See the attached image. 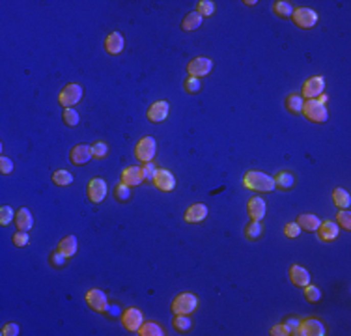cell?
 Masks as SVG:
<instances>
[{
  "mask_svg": "<svg viewBox=\"0 0 351 336\" xmlns=\"http://www.w3.org/2000/svg\"><path fill=\"white\" fill-rule=\"evenodd\" d=\"M144 323V316L138 308H125L124 314H122V325L131 332H136L141 329V325Z\"/></svg>",
  "mask_w": 351,
  "mask_h": 336,
  "instance_id": "cell-10",
  "label": "cell"
},
{
  "mask_svg": "<svg viewBox=\"0 0 351 336\" xmlns=\"http://www.w3.org/2000/svg\"><path fill=\"white\" fill-rule=\"evenodd\" d=\"M336 224L344 230H351V213L347 209H338L336 213Z\"/></svg>",
  "mask_w": 351,
  "mask_h": 336,
  "instance_id": "cell-38",
  "label": "cell"
},
{
  "mask_svg": "<svg viewBox=\"0 0 351 336\" xmlns=\"http://www.w3.org/2000/svg\"><path fill=\"white\" fill-rule=\"evenodd\" d=\"M84 301L93 312H99V314H105L108 308V301H107V295L105 292H101L99 287H92L88 290L86 295H84Z\"/></svg>",
  "mask_w": 351,
  "mask_h": 336,
  "instance_id": "cell-6",
  "label": "cell"
},
{
  "mask_svg": "<svg viewBox=\"0 0 351 336\" xmlns=\"http://www.w3.org/2000/svg\"><path fill=\"white\" fill-rule=\"evenodd\" d=\"M318 237L319 241H335L336 237H338V233H340V226L335 223V221H325V223H321L318 226Z\"/></svg>",
  "mask_w": 351,
  "mask_h": 336,
  "instance_id": "cell-16",
  "label": "cell"
},
{
  "mask_svg": "<svg viewBox=\"0 0 351 336\" xmlns=\"http://www.w3.org/2000/svg\"><path fill=\"white\" fill-rule=\"evenodd\" d=\"M297 224L301 230H307V232H316L318 230V226L321 224V221H319V217H316V215H312V213H301L297 217Z\"/></svg>",
  "mask_w": 351,
  "mask_h": 336,
  "instance_id": "cell-24",
  "label": "cell"
},
{
  "mask_svg": "<svg viewBox=\"0 0 351 336\" xmlns=\"http://www.w3.org/2000/svg\"><path fill=\"white\" fill-rule=\"evenodd\" d=\"M0 172L2 174H11L13 172V163H11V159L8 157H0Z\"/></svg>",
  "mask_w": 351,
  "mask_h": 336,
  "instance_id": "cell-46",
  "label": "cell"
},
{
  "mask_svg": "<svg viewBox=\"0 0 351 336\" xmlns=\"http://www.w3.org/2000/svg\"><path fill=\"white\" fill-rule=\"evenodd\" d=\"M81 99H82V88H81V84H75V82L67 84V86L58 93V103L62 105V107H65V109H73Z\"/></svg>",
  "mask_w": 351,
  "mask_h": 336,
  "instance_id": "cell-5",
  "label": "cell"
},
{
  "mask_svg": "<svg viewBox=\"0 0 351 336\" xmlns=\"http://www.w3.org/2000/svg\"><path fill=\"white\" fill-rule=\"evenodd\" d=\"M323 90H325V79L321 75H316L305 81L301 95L307 99H318L323 93Z\"/></svg>",
  "mask_w": 351,
  "mask_h": 336,
  "instance_id": "cell-8",
  "label": "cell"
},
{
  "mask_svg": "<svg viewBox=\"0 0 351 336\" xmlns=\"http://www.w3.org/2000/svg\"><path fill=\"white\" fill-rule=\"evenodd\" d=\"M28 243H30L28 232H22V230H19V232L13 233V245H15V247H27Z\"/></svg>",
  "mask_w": 351,
  "mask_h": 336,
  "instance_id": "cell-43",
  "label": "cell"
},
{
  "mask_svg": "<svg viewBox=\"0 0 351 336\" xmlns=\"http://www.w3.org/2000/svg\"><path fill=\"white\" fill-rule=\"evenodd\" d=\"M65 261H67V256L62 254L60 250H54L53 254H51V266H53V267H62V266H65Z\"/></svg>",
  "mask_w": 351,
  "mask_h": 336,
  "instance_id": "cell-45",
  "label": "cell"
},
{
  "mask_svg": "<svg viewBox=\"0 0 351 336\" xmlns=\"http://www.w3.org/2000/svg\"><path fill=\"white\" fill-rule=\"evenodd\" d=\"M271 334L273 336H288L290 334V331H288V327L284 325V323H280V325H275L273 329H271Z\"/></svg>",
  "mask_w": 351,
  "mask_h": 336,
  "instance_id": "cell-49",
  "label": "cell"
},
{
  "mask_svg": "<svg viewBox=\"0 0 351 336\" xmlns=\"http://www.w3.org/2000/svg\"><path fill=\"white\" fill-rule=\"evenodd\" d=\"M138 334L141 336H162L165 334V331H162L157 323H153V321H146V323H142L141 325Z\"/></svg>",
  "mask_w": 351,
  "mask_h": 336,
  "instance_id": "cell-32",
  "label": "cell"
},
{
  "mask_svg": "<svg viewBox=\"0 0 351 336\" xmlns=\"http://www.w3.org/2000/svg\"><path fill=\"white\" fill-rule=\"evenodd\" d=\"M207 213H209V209H207L205 204H193V206L185 211L183 219L187 223H202V221L207 217Z\"/></svg>",
  "mask_w": 351,
  "mask_h": 336,
  "instance_id": "cell-20",
  "label": "cell"
},
{
  "mask_svg": "<svg viewBox=\"0 0 351 336\" xmlns=\"http://www.w3.org/2000/svg\"><path fill=\"white\" fill-rule=\"evenodd\" d=\"M299 323H301V321H299L297 318H286V321H284V325L288 327V331H290V334H295V332H297Z\"/></svg>",
  "mask_w": 351,
  "mask_h": 336,
  "instance_id": "cell-47",
  "label": "cell"
},
{
  "mask_svg": "<svg viewBox=\"0 0 351 336\" xmlns=\"http://www.w3.org/2000/svg\"><path fill=\"white\" fill-rule=\"evenodd\" d=\"M144 181L142 178V170L141 166H125L124 172H122V183L129 185V187H138V185Z\"/></svg>",
  "mask_w": 351,
  "mask_h": 336,
  "instance_id": "cell-18",
  "label": "cell"
},
{
  "mask_svg": "<svg viewBox=\"0 0 351 336\" xmlns=\"http://www.w3.org/2000/svg\"><path fill=\"white\" fill-rule=\"evenodd\" d=\"M107 193H108L107 181H105L103 178H93V179L88 181L86 195L93 204H101V202L107 198Z\"/></svg>",
  "mask_w": 351,
  "mask_h": 336,
  "instance_id": "cell-7",
  "label": "cell"
},
{
  "mask_svg": "<svg viewBox=\"0 0 351 336\" xmlns=\"http://www.w3.org/2000/svg\"><path fill=\"white\" fill-rule=\"evenodd\" d=\"M302 103H305V99H302L301 93H290L286 98V109L290 110L292 114H299L302 110Z\"/></svg>",
  "mask_w": 351,
  "mask_h": 336,
  "instance_id": "cell-28",
  "label": "cell"
},
{
  "mask_svg": "<svg viewBox=\"0 0 351 336\" xmlns=\"http://www.w3.org/2000/svg\"><path fill=\"white\" fill-rule=\"evenodd\" d=\"M327 99H329V98H327L325 93H321V95H319V98H318V101H319V103H321V105H327Z\"/></svg>",
  "mask_w": 351,
  "mask_h": 336,
  "instance_id": "cell-50",
  "label": "cell"
},
{
  "mask_svg": "<svg viewBox=\"0 0 351 336\" xmlns=\"http://www.w3.org/2000/svg\"><path fill=\"white\" fill-rule=\"evenodd\" d=\"M245 4H247V6H254V4H256V0H245Z\"/></svg>",
  "mask_w": 351,
  "mask_h": 336,
  "instance_id": "cell-51",
  "label": "cell"
},
{
  "mask_svg": "<svg viewBox=\"0 0 351 336\" xmlns=\"http://www.w3.org/2000/svg\"><path fill=\"white\" fill-rule=\"evenodd\" d=\"M13 219H15V211L11 209V206H2V209H0V224L8 226Z\"/></svg>",
  "mask_w": 351,
  "mask_h": 336,
  "instance_id": "cell-41",
  "label": "cell"
},
{
  "mask_svg": "<svg viewBox=\"0 0 351 336\" xmlns=\"http://www.w3.org/2000/svg\"><path fill=\"white\" fill-rule=\"evenodd\" d=\"M15 224H17L19 230H22V232H28V230L32 228L34 217H32V213H30L28 207H21V209L15 213Z\"/></svg>",
  "mask_w": 351,
  "mask_h": 336,
  "instance_id": "cell-23",
  "label": "cell"
},
{
  "mask_svg": "<svg viewBox=\"0 0 351 336\" xmlns=\"http://www.w3.org/2000/svg\"><path fill=\"white\" fill-rule=\"evenodd\" d=\"M172 314H185L189 316L193 314L196 308H198V299H196V295H193V293H179V295H176L172 301Z\"/></svg>",
  "mask_w": 351,
  "mask_h": 336,
  "instance_id": "cell-3",
  "label": "cell"
},
{
  "mask_svg": "<svg viewBox=\"0 0 351 336\" xmlns=\"http://www.w3.org/2000/svg\"><path fill=\"white\" fill-rule=\"evenodd\" d=\"M62 118H64V124L65 125H69V127H75V125L79 124L81 116H79V112H77L75 109H64Z\"/></svg>",
  "mask_w": 351,
  "mask_h": 336,
  "instance_id": "cell-40",
  "label": "cell"
},
{
  "mask_svg": "<svg viewBox=\"0 0 351 336\" xmlns=\"http://www.w3.org/2000/svg\"><path fill=\"white\" fill-rule=\"evenodd\" d=\"M168 109H170V105H168L167 101H155V103L148 109V119L153 122V124H161V122L167 119Z\"/></svg>",
  "mask_w": 351,
  "mask_h": 336,
  "instance_id": "cell-17",
  "label": "cell"
},
{
  "mask_svg": "<svg viewBox=\"0 0 351 336\" xmlns=\"http://www.w3.org/2000/svg\"><path fill=\"white\" fill-rule=\"evenodd\" d=\"M273 181H275L276 189H280V190H290L295 187V176H293L292 172H288V170H280V172L273 178Z\"/></svg>",
  "mask_w": 351,
  "mask_h": 336,
  "instance_id": "cell-22",
  "label": "cell"
},
{
  "mask_svg": "<svg viewBox=\"0 0 351 336\" xmlns=\"http://www.w3.org/2000/svg\"><path fill=\"white\" fill-rule=\"evenodd\" d=\"M183 88H185V92H187V93H196V92H200V88H202L200 79H198V77H191V75H189L187 79H185Z\"/></svg>",
  "mask_w": 351,
  "mask_h": 336,
  "instance_id": "cell-39",
  "label": "cell"
},
{
  "mask_svg": "<svg viewBox=\"0 0 351 336\" xmlns=\"http://www.w3.org/2000/svg\"><path fill=\"white\" fill-rule=\"evenodd\" d=\"M333 202H335V206L338 207V209H347V207L351 206V196L346 189L336 187V189L333 190Z\"/></svg>",
  "mask_w": 351,
  "mask_h": 336,
  "instance_id": "cell-25",
  "label": "cell"
},
{
  "mask_svg": "<svg viewBox=\"0 0 351 336\" xmlns=\"http://www.w3.org/2000/svg\"><path fill=\"white\" fill-rule=\"evenodd\" d=\"M92 155L96 159H105L108 155V146H107V142H103V140H98V142H93L92 146Z\"/></svg>",
  "mask_w": 351,
  "mask_h": 336,
  "instance_id": "cell-37",
  "label": "cell"
},
{
  "mask_svg": "<svg viewBox=\"0 0 351 336\" xmlns=\"http://www.w3.org/2000/svg\"><path fill=\"white\" fill-rule=\"evenodd\" d=\"M297 336H325V325L319 320L308 318L299 323V329L295 332Z\"/></svg>",
  "mask_w": 351,
  "mask_h": 336,
  "instance_id": "cell-12",
  "label": "cell"
},
{
  "mask_svg": "<svg viewBox=\"0 0 351 336\" xmlns=\"http://www.w3.org/2000/svg\"><path fill=\"white\" fill-rule=\"evenodd\" d=\"M292 19L299 28H312L318 25V13L314 10H310V8H297V10H293Z\"/></svg>",
  "mask_w": 351,
  "mask_h": 336,
  "instance_id": "cell-9",
  "label": "cell"
},
{
  "mask_svg": "<svg viewBox=\"0 0 351 336\" xmlns=\"http://www.w3.org/2000/svg\"><path fill=\"white\" fill-rule=\"evenodd\" d=\"M153 183H155V187L159 190L170 193V190H174V187H176V178H174V174L170 172V170H167V168H157Z\"/></svg>",
  "mask_w": 351,
  "mask_h": 336,
  "instance_id": "cell-13",
  "label": "cell"
},
{
  "mask_svg": "<svg viewBox=\"0 0 351 336\" xmlns=\"http://www.w3.org/2000/svg\"><path fill=\"white\" fill-rule=\"evenodd\" d=\"M202 22H204V17H202L200 13H196V11H191V13H187V15L183 17V21H181V28H183V30H187V32H191V30L200 28Z\"/></svg>",
  "mask_w": 351,
  "mask_h": 336,
  "instance_id": "cell-26",
  "label": "cell"
},
{
  "mask_svg": "<svg viewBox=\"0 0 351 336\" xmlns=\"http://www.w3.org/2000/svg\"><path fill=\"white\" fill-rule=\"evenodd\" d=\"M58 250L62 252V254L67 256V258L75 256V252H77V237L75 235H67V237L62 239V241L58 243Z\"/></svg>",
  "mask_w": 351,
  "mask_h": 336,
  "instance_id": "cell-27",
  "label": "cell"
},
{
  "mask_svg": "<svg viewBox=\"0 0 351 336\" xmlns=\"http://www.w3.org/2000/svg\"><path fill=\"white\" fill-rule=\"evenodd\" d=\"M290 280L295 286L305 287L307 284H310V273L301 266H292L290 267Z\"/></svg>",
  "mask_w": 351,
  "mask_h": 336,
  "instance_id": "cell-21",
  "label": "cell"
},
{
  "mask_svg": "<svg viewBox=\"0 0 351 336\" xmlns=\"http://www.w3.org/2000/svg\"><path fill=\"white\" fill-rule=\"evenodd\" d=\"M262 232H264V228H262L260 221H249V224L245 226V237L249 239V241H256V239H260Z\"/></svg>",
  "mask_w": 351,
  "mask_h": 336,
  "instance_id": "cell-29",
  "label": "cell"
},
{
  "mask_svg": "<svg viewBox=\"0 0 351 336\" xmlns=\"http://www.w3.org/2000/svg\"><path fill=\"white\" fill-rule=\"evenodd\" d=\"M105 51L108 55H120L124 51V36L120 32H110L105 38Z\"/></svg>",
  "mask_w": 351,
  "mask_h": 336,
  "instance_id": "cell-19",
  "label": "cell"
},
{
  "mask_svg": "<svg viewBox=\"0 0 351 336\" xmlns=\"http://www.w3.org/2000/svg\"><path fill=\"white\" fill-rule=\"evenodd\" d=\"M53 183L58 185V187H67V185L73 183V174L67 172V170H56L53 174Z\"/></svg>",
  "mask_w": 351,
  "mask_h": 336,
  "instance_id": "cell-31",
  "label": "cell"
},
{
  "mask_svg": "<svg viewBox=\"0 0 351 336\" xmlns=\"http://www.w3.org/2000/svg\"><path fill=\"white\" fill-rule=\"evenodd\" d=\"M243 185L250 190H258V193H271L275 190V181L271 176L260 172V170H250V172L245 174Z\"/></svg>",
  "mask_w": 351,
  "mask_h": 336,
  "instance_id": "cell-1",
  "label": "cell"
},
{
  "mask_svg": "<svg viewBox=\"0 0 351 336\" xmlns=\"http://www.w3.org/2000/svg\"><path fill=\"white\" fill-rule=\"evenodd\" d=\"M114 198L118 202H122V204H125V202H129L131 198V187L125 183H120L116 185V189H114Z\"/></svg>",
  "mask_w": 351,
  "mask_h": 336,
  "instance_id": "cell-34",
  "label": "cell"
},
{
  "mask_svg": "<svg viewBox=\"0 0 351 336\" xmlns=\"http://www.w3.org/2000/svg\"><path fill=\"white\" fill-rule=\"evenodd\" d=\"M19 334V325L17 323H8L2 329V336H17Z\"/></svg>",
  "mask_w": 351,
  "mask_h": 336,
  "instance_id": "cell-48",
  "label": "cell"
},
{
  "mask_svg": "<svg viewBox=\"0 0 351 336\" xmlns=\"http://www.w3.org/2000/svg\"><path fill=\"white\" fill-rule=\"evenodd\" d=\"M265 211H267V206H265V200L260 198V196H252L247 204V213H249L250 221H262L265 217Z\"/></svg>",
  "mask_w": 351,
  "mask_h": 336,
  "instance_id": "cell-14",
  "label": "cell"
},
{
  "mask_svg": "<svg viewBox=\"0 0 351 336\" xmlns=\"http://www.w3.org/2000/svg\"><path fill=\"white\" fill-rule=\"evenodd\" d=\"M90 159H93L92 148L86 144H77L75 148H71L69 152V161L73 164H86Z\"/></svg>",
  "mask_w": 351,
  "mask_h": 336,
  "instance_id": "cell-15",
  "label": "cell"
},
{
  "mask_svg": "<svg viewBox=\"0 0 351 336\" xmlns=\"http://www.w3.org/2000/svg\"><path fill=\"white\" fill-rule=\"evenodd\" d=\"M141 170H142V178L146 179V181H153V178H155V174H157V166L153 164V161L144 163L141 166Z\"/></svg>",
  "mask_w": 351,
  "mask_h": 336,
  "instance_id": "cell-42",
  "label": "cell"
},
{
  "mask_svg": "<svg viewBox=\"0 0 351 336\" xmlns=\"http://www.w3.org/2000/svg\"><path fill=\"white\" fill-rule=\"evenodd\" d=\"M172 325L178 332H187L193 327V323H191V318H187L185 314H176Z\"/></svg>",
  "mask_w": 351,
  "mask_h": 336,
  "instance_id": "cell-33",
  "label": "cell"
},
{
  "mask_svg": "<svg viewBox=\"0 0 351 336\" xmlns=\"http://www.w3.org/2000/svg\"><path fill=\"white\" fill-rule=\"evenodd\" d=\"M301 112L305 114V118L310 119V122H314V124H325V122L329 119L327 107L319 103L318 99H307V101L302 103Z\"/></svg>",
  "mask_w": 351,
  "mask_h": 336,
  "instance_id": "cell-2",
  "label": "cell"
},
{
  "mask_svg": "<svg viewBox=\"0 0 351 336\" xmlns=\"http://www.w3.org/2000/svg\"><path fill=\"white\" fill-rule=\"evenodd\" d=\"M196 13H200L202 17L213 15L215 13V2H211V0H200L196 4Z\"/></svg>",
  "mask_w": 351,
  "mask_h": 336,
  "instance_id": "cell-35",
  "label": "cell"
},
{
  "mask_svg": "<svg viewBox=\"0 0 351 336\" xmlns=\"http://www.w3.org/2000/svg\"><path fill=\"white\" fill-rule=\"evenodd\" d=\"M273 11H275L278 17L288 19V17H292V13H293V6L290 4V2H286V0H276V2H273Z\"/></svg>",
  "mask_w": 351,
  "mask_h": 336,
  "instance_id": "cell-30",
  "label": "cell"
},
{
  "mask_svg": "<svg viewBox=\"0 0 351 336\" xmlns=\"http://www.w3.org/2000/svg\"><path fill=\"white\" fill-rule=\"evenodd\" d=\"M301 232H302V230L299 228L297 223H288L286 226H284V235H286V237H290V239L299 237V233H301Z\"/></svg>",
  "mask_w": 351,
  "mask_h": 336,
  "instance_id": "cell-44",
  "label": "cell"
},
{
  "mask_svg": "<svg viewBox=\"0 0 351 336\" xmlns=\"http://www.w3.org/2000/svg\"><path fill=\"white\" fill-rule=\"evenodd\" d=\"M305 299H307L308 303H318L319 299H321L319 287L314 286V284H307V286H305Z\"/></svg>",
  "mask_w": 351,
  "mask_h": 336,
  "instance_id": "cell-36",
  "label": "cell"
},
{
  "mask_svg": "<svg viewBox=\"0 0 351 336\" xmlns=\"http://www.w3.org/2000/svg\"><path fill=\"white\" fill-rule=\"evenodd\" d=\"M157 153V144H155V138L153 136H142L141 140L136 142L135 146V157L142 163H150L153 161Z\"/></svg>",
  "mask_w": 351,
  "mask_h": 336,
  "instance_id": "cell-4",
  "label": "cell"
},
{
  "mask_svg": "<svg viewBox=\"0 0 351 336\" xmlns=\"http://www.w3.org/2000/svg\"><path fill=\"white\" fill-rule=\"evenodd\" d=\"M211 69H213V62H211V58H205V56H198V58L191 60L189 64H187V71H189L191 77H205L209 75Z\"/></svg>",
  "mask_w": 351,
  "mask_h": 336,
  "instance_id": "cell-11",
  "label": "cell"
}]
</instances>
